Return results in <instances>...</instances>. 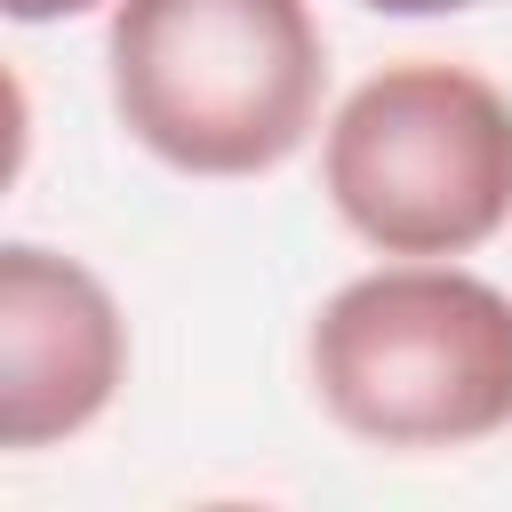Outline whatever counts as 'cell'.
<instances>
[{"instance_id": "obj_1", "label": "cell", "mask_w": 512, "mask_h": 512, "mask_svg": "<svg viewBox=\"0 0 512 512\" xmlns=\"http://www.w3.org/2000/svg\"><path fill=\"white\" fill-rule=\"evenodd\" d=\"M104 64L120 128L184 176L280 168L328 88V40L304 0H120Z\"/></svg>"}, {"instance_id": "obj_2", "label": "cell", "mask_w": 512, "mask_h": 512, "mask_svg": "<svg viewBox=\"0 0 512 512\" xmlns=\"http://www.w3.org/2000/svg\"><path fill=\"white\" fill-rule=\"evenodd\" d=\"M320 408L400 456L472 448L512 424V296L456 264H384L312 320Z\"/></svg>"}, {"instance_id": "obj_3", "label": "cell", "mask_w": 512, "mask_h": 512, "mask_svg": "<svg viewBox=\"0 0 512 512\" xmlns=\"http://www.w3.org/2000/svg\"><path fill=\"white\" fill-rule=\"evenodd\" d=\"M328 208L384 256H464L512 216V96L464 64H384L320 144Z\"/></svg>"}, {"instance_id": "obj_4", "label": "cell", "mask_w": 512, "mask_h": 512, "mask_svg": "<svg viewBox=\"0 0 512 512\" xmlns=\"http://www.w3.org/2000/svg\"><path fill=\"white\" fill-rule=\"evenodd\" d=\"M128 376L112 288L56 248H0V448H56L88 432Z\"/></svg>"}, {"instance_id": "obj_5", "label": "cell", "mask_w": 512, "mask_h": 512, "mask_svg": "<svg viewBox=\"0 0 512 512\" xmlns=\"http://www.w3.org/2000/svg\"><path fill=\"white\" fill-rule=\"evenodd\" d=\"M16 24H56V16H88L96 0H0Z\"/></svg>"}, {"instance_id": "obj_6", "label": "cell", "mask_w": 512, "mask_h": 512, "mask_svg": "<svg viewBox=\"0 0 512 512\" xmlns=\"http://www.w3.org/2000/svg\"><path fill=\"white\" fill-rule=\"evenodd\" d=\"M376 16H456V8H488V0H360Z\"/></svg>"}]
</instances>
